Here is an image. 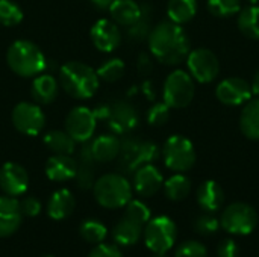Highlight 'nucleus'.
<instances>
[{"label": "nucleus", "mask_w": 259, "mask_h": 257, "mask_svg": "<svg viewBox=\"0 0 259 257\" xmlns=\"http://www.w3.org/2000/svg\"><path fill=\"white\" fill-rule=\"evenodd\" d=\"M147 44L150 55L156 61L171 67L185 62L191 50V44L184 27L170 20L153 26L147 38Z\"/></svg>", "instance_id": "nucleus-1"}, {"label": "nucleus", "mask_w": 259, "mask_h": 257, "mask_svg": "<svg viewBox=\"0 0 259 257\" xmlns=\"http://www.w3.org/2000/svg\"><path fill=\"white\" fill-rule=\"evenodd\" d=\"M59 80L62 89L77 100L91 98L97 92L100 82L96 70L79 61L64 64L59 70Z\"/></svg>", "instance_id": "nucleus-2"}, {"label": "nucleus", "mask_w": 259, "mask_h": 257, "mask_svg": "<svg viewBox=\"0 0 259 257\" xmlns=\"http://www.w3.org/2000/svg\"><path fill=\"white\" fill-rule=\"evenodd\" d=\"M9 68L20 77H35L47 68V58L42 50L29 39L14 41L6 53Z\"/></svg>", "instance_id": "nucleus-3"}, {"label": "nucleus", "mask_w": 259, "mask_h": 257, "mask_svg": "<svg viewBox=\"0 0 259 257\" xmlns=\"http://www.w3.org/2000/svg\"><path fill=\"white\" fill-rule=\"evenodd\" d=\"M94 198L105 209L124 208L132 200V185L129 180L117 173L105 174L93 185Z\"/></svg>", "instance_id": "nucleus-4"}, {"label": "nucleus", "mask_w": 259, "mask_h": 257, "mask_svg": "<svg viewBox=\"0 0 259 257\" xmlns=\"http://www.w3.org/2000/svg\"><path fill=\"white\" fill-rule=\"evenodd\" d=\"M196 95V82L187 70L176 68L164 80L162 98L171 109L187 108Z\"/></svg>", "instance_id": "nucleus-5"}, {"label": "nucleus", "mask_w": 259, "mask_h": 257, "mask_svg": "<svg viewBox=\"0 0 259 257\" xmlns=\"http://www.w3.org/2000/svg\"><path fill=\"white\" fill-rule=\"evenodd\" d=\"M164 164L175 173L190 171L196 165V148L194 144L184 135H171L162 145L161 150Z\"/></svg>", "instance_id": "nucleus-6"}, {"label": "nucleus", "mask_w": 259, "mask_h": 257, "mask_svg": "<svg viewBox=\"0 0 259 257\" xmlns=\"http://www.w3.org/2000/svg\"><path fill=\"white\" fill-rule=\"evenodd\" d=\"M96 117L97 120H106L108 127L115 135H129L140 123L137 108L126 100H117L103 106L102 109L96 111Z\"/></svg>", "instance_id": "nucleus-7"}, {"label": "nucleus", "mask_w": 259, "mask_h": 257, "mask_svg": "<svg viewBox=\"0 0 259 257\" xmlns=\"http://www.w3.org/2000/svg\"><path fill=\"white\" fill-rule=\"evenodd\" d=\"M258 212L253 206L237 201L226 206L220 215V227L231 235H250L258 226Z\"/></svg>", "instance_id": "nucleus-8"}, {"label": "nucleus", "mask_w": 259, "mask_h": 257, "mask_svg": "<svg viewBox=\"0 0 259 257\" xmlns=\"http://www.w3.org/2000/svg\"><path fill=\"white\" fill-rule=\"evenodd\" d=\"M161 151L158 145L152 141H143L137 138H127L121 141V150H120V167L126 173H134L137 168L153 164L159 158Z\"/></svg>", "instance_id": "nucleus-9"}, {"label": "nucleus", "mask_w": 259, "mask_h": 257, "mask_svg": "<svg viewBox=\"0 0 259 257\" xmlns=\"http://www.w3.org/2000/svg\"><path fill=\"white\" fill-rule=\"evenodd\" d=\"M146 247L152 253H167L173 248L178 236L176 224L168 217L150 218L143 230Z\"/></svg>", "instance_id": "nucleus-10"}, {"label": "nucleus", "mask_w": 259, "mask_h": 257, "mask_svg": "<svg viewBox=\"0 0 259 257\" xmlns=\"http://www.w3.org/2000/svg\"><path fill=\"white\" fill-rule=\"evenodd\" d=\"M185 64L187 71L197 83H211L220 74V61L217 55L206 47H197L190 50Z\"/></svg>", "instance_id": "nucleus-11"}, {"label": "nucleus", "mask_w": 259, "mask_h": 257, "mask_svg": "<svg viewBox=\"0 0 259 257\" xmlns=\"http://www.w3.org/2000/svg\"><path fill=\"white\" fill-rule=\"evenodd\" d=\"M12 124L20 133L36 136L46 126V115L36 103L21 101L12 111Z\"/></svg>", "instance_id": "nucleus-12"}, {"label": "nucleus", "mask_w": 259, "mask_h": 257, "mask_svg": "<svg viewBox=\"0 0 259 257\" xmlns=\"http://www.w3.org/2000/svg\"><path fill=\"white\" fill-rule=\"evenodd\" d=\"M96 127H97L96 112L85 106L73 108L65 118V132L76 142L90 141L94 136Z\"/></svg>", "instance_id": "nucleus-13"}, {"label": "nucleus", "mask_w": 259, "mask_h": 257, "mask_svg": "<svg viewBox=\"0 0 259 257\" xmlns=\"http://www.w3.org/2000/svg\"><path fill=\"white\" fill-rule=\"evenodd\" d=\"M215 97L222 105L237 108L246 105L253 97V92L250 82L238 76H231L215 86Z\"/></svg>", "instance_id": "nucleus-14"}, {"label": "nucleus", "mask_w": 259, "mask_h": 257, "mask_svg": "<svg viewBox=\"0 0 259 257\" xmlns=\"http://www.w3.org/2000/svg\"><path fill=\"white\" fill-rule=\"evenodd\" d=\"M90 36L94 47L103 53L114 52L121 42V32L118 24L108 18L97 20L90 30Z\"/></svg>", "instance_id": "nucleus-15"}, {"label": "nucleus", "mask_w": 259, "mask_h": 257, "mask_svg": "<svg viewBox=\"0 0 259 257\" xmlns=\"http://www.w3.org/2000/svg\"><path fill=\"white\" fill-rule=\"evenodd\" d=\"M29 188L27 171L15 162H6L0 168V189L5 195L18 197L23 195Z\"/></svg>", "instance_id": "nucleus-16"}, {"label": "nucleus", "mask_w": 259, "mask_h": 257, "mask_svg": "<svg viewBox=\"0 0 259 257\" xmlns=\"http://www.w3.org/2000/svg\"><path fill=\"white\" fill-rule=\"evenodd\" d=\"M164 177L153 164H146L134 171V189L138 195L149 198L162 189Z\"/></svg>", "instance_id": "nucleus-17"}, {"label": "nucleus", "mask_w": 259, "mask_h": 257, "mask_svg": "<svg viewBox=\"0 0 259 257\" xmlns=\"http://www.w3.org/2000/svg\"><path fill=\"white\" fill-rule=\"evenodd\" d=\"M23 221V214L20 201L15 197L2 195L0 197V238H8L14 235Z\"/></svg>", "instance_id": "nucleus-18"}, {"label": "nucleus", "mask_w": 259, "mask_h": 257, "mask_svg": "<svg viewBox=\"0 0 259 257\" xmlns=\"http://www.w3.org/2000/svg\"><path fill=\"white\" fill-rule=\"evenodd\" d=\"M196 200L203 212L215 214L225 204V191L215 180H205L197 188Z\"/></svg>", "instance_id": "nucleus-19"}, {"label": "nucleus", "mask_w": 259, "mask_h": 257, "mask_svg": "<svg viewBox=\"0 0 259 257\" xmlns=\"http://www.w3.org/2000/svg\"><path fill=\"white\" fill-rule=\"evenodd\" d=\"M79 164L70 155H55L46 162V176L52 182H67L76 177Z\"/></svg>", "instance_id": "nucleus-20"}, {"label": "nucleus", "mask_w": 259, "mask_h": 257, "mask_svg": "<svg viewBox=\"0 0 259 257\" xmlns=\"http://www.w3.org/2000/svg\"><path fill=\"white\" fill-rule=\"evenodd\" d=\"M88 148L96 162L105 164L118 158L121 141L115 135H100L91 142V145H88Z\"/></svg>", "instance_id": "nucleus-21"}, {"label": "nucleus", "mask_w": 259, "mask_h": 257, "mask_svg": "<svg viewBox=\"0 0 259 257\" xmlns=\"http://www.w3.org/2000/svg\"><path fill=\"white\" fill-rule=\"evenodd\" d=\"M240 130L247 139L259 141V97H252L246 105H243L240 114Z\"/></svg>", "instance_id": "nucleus-22"}, {"label": "nucleus", "mask_w": 259, "mask_h": 257, "mask_svg": "<svg viewBox=\"0 0 259 257\" xmlns=\"http://www.w3.org/2000/svg\"><path fill=\"white\" fill-rule=\"evenodd\" d=\"M76 201L73 194L68 189H58L52 194L49 204H47V214L52 220L61 221L68 218L74 211Z\"/></svg>", "instance_id": "nucleus-23"}, {"label": "nucleus", "mask_w": 259, "mask_h": 257, "mask_svg": "<svg viewBox=\"0 0 259 257\" xmlns=\"http://www.w3.org/2000/svg\"><path fill=\"white\" fill-rule=\"evenodd\" d=\"M59 92V83L52 74H39L35 76L32 82L30 94L33 100L39 105H49L55 101Z\"/></svg>", "instance_id": "nucleus-24"}, {"label": "nucleus", "mask_w": 259, "mask_h": 257, "mask_svg": "<svg viewBox=\"0 0 259 257\" xmlns=\"http://www.w3.org/2000/svg\"><path fill=\"white\" fill-rule=\"evenodd\" d=\"M143 230L144 226L137 223L135 220L129 218V217H123L114 227L112 230V238L118 245H134L140 241V238L143 236Z\"/></svg>", "instance_id": "nucleus-25"}, {"label": "nucleus", "mask_w": 259, "mask_h": 257, "mask_svg": "<svg viewBox=\"0 0 259 257\" xmlns=\"http://www.w3.org/2000/svg\"><path fill=\"white\" fill-rule=\"evenodd\" d=\"M108 9L112 21L126 27L134 24L141 15V5H138L135 0H114Z\"/></svg>", "instance_id": "nucleus-26"}, {"label": "nucleus", "mask_w": 259, "mask_h": 257, "mask_svg": "<svg viewBox=\"0 0 259 257\" xmlns=\"http://www.w3.org/2000/svg\"><path fill=\"white\" fill-rule=\"evenodd\" d=\"M237 26L240 32L249 39H259V5L241 8L237 14Z\"/></svg>", "instance_id": "nucleus-27"}, {"label": "nucleus", "mask_w": 259, "mask_h": 257, "mask_svg": "<svg viewBox=\"0 0 259 257\" xmlns=\"http://www.w3.org/2000/svg\"><path fill=\"white\" fill-rule=\"evenodd\" d=\"M197 8V0H168L167 15L170 21L184 26L196 17Z\"/></svg>", "instance_id": "nucleus-28"}, {"label": "nucleus", "mask_w": 259, "mask_h": 257, "mask_svg": "<svg viewBox=\"0 0 259 257\" xmlns=\"http://www.w3.org/2000/svg\"><path fill=\"white\" fill-rule=\"evenodd\" d=\"M152 8L150 5H141V15L140 18L127 27V38L132 42H143L147 41L152 32Z\"/></svg>", "instance_id": "nucleus-29"}, {"label": "nucleus", "mask_w": 259, "mask_h": 257, "mask_svg": "<svg viewBox=\"0 0 259 257\" xmlns=\"http://www.w3.org/2000/svg\"><path fill=\"white\" fill-rule=\"evenodd\" d=\"M165 197L171 201H182L185 200L191 192V180L184 173H175L171 177H168L164 185Z\"/></svg>", "instance_id": "nucleus-30"}, {"label": "nucleus", "mask_w": 259, "mask_h": 257, "mask_svg": "<svg viewBox=\"0 0 259 257\" xmlns=\"http://www.w3.org/2000/svg\"><path fill=\"white\" fill-rule=\"evenodd\" d=\"M42 141L55 155H71L76 147V141L65 130H50L44 135Z\"/></svg>", "instance_id": "nucleus-31"}, {"label": "nucleus", "mask_w": 259, "mask_h": 257, "mask_svg": "<svg viewBox=\"0 0 259 257\" xmlns=\"http://www.w3.org/2000/svg\"><path fill=\"white\" fill-rule=\"evenodd\" d=\"M79 233H80L83 241L97 245V244H102L106 239L108 229L105 227V224H102L97 220H87V221H83L80 224Z\"/></svg>", "instance_id": "nucleus-32"}, {"label": "nucleus", "mask_w": 259, "mask_h": 257, "mask_svg": "<svg viewBox=\"0 0 259 257\" xmlns=\"http://www.w3.org/2000/svg\"><path fill=\"white\" fill-rule=\"evenodd\" d=\"M206 8L209 14L219 18L235 17L241 11V0H208Z\"/></svg>", "instance_id": "nucleus-33"}, {"label": "nucleus", "mask_w": 259, "mask_h": 257, "mask_svg": "<svg viewBox=\"0 0 259 257\" xmlns=\"http://www.w3.org/2000/svg\"><path fill=\"white\" fill-rule=\"evenodd\" d=\"M124 62L118 58H112V59H108L105 61L97 70V76L99 79L105 80V82H109V83H114L117 80H120L124 74Z\"/></svg>", "instance_id": "nucleus-34"}, {"label": "nucleus", "mask_w": 259, "mask_h": 257, "mask_svg": "<svg viewBox=\"0 0 259 257\" xmlns=\"http://www.w3.org/2000/svg\"><path fill=\"white\" fill-rule=\"evenodd\" d=\"M23 9L12 0H0V23L6 27H14L23 21Z\"/></svg>", "instance_id": "nucleus-35"}, {"label": "nucleus", "mask_w": 259, "mask_h": 257, "mask_svg": "<svg viewBox=\"0 0 259 257\" xmlns=\"http://www.w3.org/2000/svg\"><path fill=\"white\" fill-rule=\"evenodd\" d=\"M194 232L200 236H211L215 235L220 229V220L215 218L212 214L205 212L194 220Z\"/></svg>", "instance_id": "nucleus-36"}, {"label": "nucleus", "mask_w": 259, "mask_h": 257, "mask_svg": "<svg viewBox=\"0 0 259 257\" xmlns=\"http://www.w3.org/2000/svg\"><path fill=\"white\" fill-rule=\"evenodd\" d=\"M170 112H171V108L167 103H164V101L155 103L147 111V115H146L147 123L153 127H161L168 123Z\"/></svg>", "instance_id": "nucleus-37"}, {"label": "nucleus", "mask_w": 259, "mask_h": 257, "mask_svg": "<svg viewBox=\"0 0 259 257\" xmlns=\"http://www.w3.org/2000/svg\"><path fill=\"white\" fill-rule=\"evenodd\" d=\"M126 211H124V215L135 220L137 223L146 226L152 217V212L149 209V206L146 203H143L141 200H131L126 206Z\"/></svg>", "instance_id": "nucleus-38"}, {"label": "nucleus", "mask_w": 259, "mask_h": 257, "mask_svg": "<svg viewBox=\"0 0 259 257\" xmlns=\"http://www.w3.org/2000/svg\"><path fill=\"white\" fill-rule=\"evenodd\" d=\"M175 257H208V250L200 241H185L176 248Z\"/></svg>", "instance_id": "nucleus-39"}, {"label": "nucleus", "mask_w": 259, "mask_h": 257, "mask_svg": "<svg viewBox=\"0 0 259 257\" xmlns=\"http://www.w3.org/2000/svg\"><path fill=\"white\" fill-rule=\"evenodd\" d=\"M217 257H240V245L231 239H222L217 245Z\"/></svg>", "instance_id": "nucleus-40"}, {"label": "nucleus", "mask_w": 259, "mask_h": 257, "mask_svg": "<svg viewBox=\"0 0 259 257\" xmlns=\"http://www.w3.org/2000/svg\"><path fill=\"white\" fill-rule=\"evenodd\" d=\"M88 257H123L117 245L112 244H97Z\"/></svg>", "instance_id": "nucleus-41"}, {"label": "nucleus", "mask_w": 259, "mask_h": 257, "mask_svg": "<svg viewBox=\"0 0 259 257\" xmlns=\"http://www.w3.org/2000/svg\"><path fill=\"white\" fill-rule=\"evenodd\" d=\"M20 208H21L23 217L33 218V217L39 215V212H41V203L35 197H26L24 200H21L20 201Z\"/></svg>", "instance_id": "nucleus-42"}, {"label": "nucleus", "mask_w": 259, "mask_h": 257, "mask_svg": "<svg viewBox=\"0 0 259 257\" xmlns=\"http://www.w3.org/2000/svg\"><path fill=\"white\" fill-rule=\"evenodd\" d=\"M137 68H138V71L143 76H147V74L152 73V70H153V58L150 56V53L143 52V53L138 55V58H137Z\"/></svg>", "instance_id": "nucleus-43"}, {"label": "nucleus", "mask_w": 259, "mask_h": 257, "mask_svg": "<svg viewBox=\"0 0 259 257\" xmlns=\"http://www.w3.org/2000/svg\"><path fill=\"white\" fill-rule=\"evenodd\" d=\"M250 86H252V92L255 97H259V70L255 73L252 82H250Z\"/></svg>", "instance_id": "nucleus-44"}, {"label": "nucleus", "mask_w": 259, "mask_h": 257, "mask_svg": "<svg viewBox=\"0 0 259 257\" xmlns=\"http://www.w3.org/2000/svg\"><path fill=\"white\" fill-rule=\"evenodd\" d=\"M112 2H114V0H91V3H93L94 6H97L99 9H108V8L111 6Z\"/></svg>", "instance_id": "nucleus-45"}, {"label": "nucleus", "mask_w": 259, "mask_h": 257, "mask_svg": "<svg viewBox=\"0 0 259 257\" xmlns=\"http://www.w3.org/2000/svg\"><path fill=\"white\" fill-rule=\"evenodd\" d=\"M143 86H144V88H143V91L150 97V100H153V92H152V89H153L152 86H153V85H152V82H146Z\"/></svg>", "instance_id": "nucleus-46"}, {"label": "nucleus", "mask_w": 259, "mask_h": 257, "mask_svg": "<svg viewBox=\"0 0 259 257\" xmlns=\"http://www.w3.org/2000/svg\"><path fill=\"white\" fill-rule=\"evenodd\" d=\"M153 257H168L167 253H153Z\"/></svg>", "instance_id": "nucleus-47"}, {"label": "nucleus", "mask_w": 259, "mask_h": 257, "mask_svg": "<svg viewBox=\"0 0 259 257\" xmlns=\"http://www.w3.org/2000/svg\"><path fill=\"white\" fill-rule=\"evenodd\" d=\"M249 5H259V0H247Z\"/></svg>", "instance_id": "nucleus-48"}, {"label": "nucleus", "mask_w": 259, "mask_h": 257, "mask_svg": "<svg viewBox=\"0 0 259 257\" xmlns=\"http://www.w3.org/2000/svg\"><path fill=\"white\" fill-rule=\"evenodd\" d=\"M44 257H55V256H44Z\"/></svg>", "instance_id": "nucleus-49"}]
</instances>
